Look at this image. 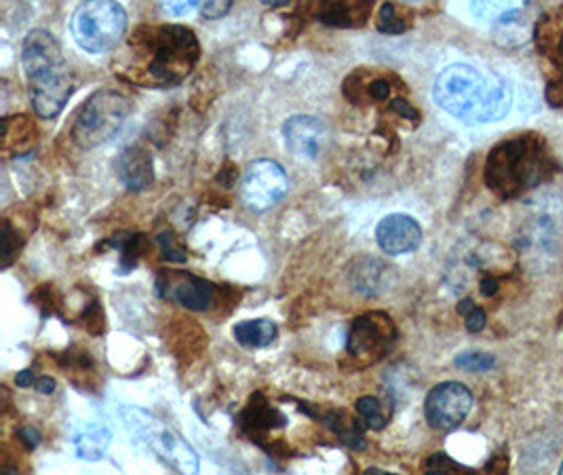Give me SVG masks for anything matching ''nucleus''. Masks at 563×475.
Segmentation results:
<instances>
[{
  "instance_id": "aec40b11",
  "label": "nucleus",
  "mask_w": 563,
  "mask_h": 475,
  "mask_svg": "<svg viewBox=\"0 0 563 475\" xmlns=\"http://www.w3.org/2000/svg\"><path fill=\"white\" fill-rule=\"evenodd\" d=\"M232 334H234V338H237V343H241L243 346H250V349H262V346L274 343V338H277V334H279V327L272 319H264V317L245 319L234 325Z\"/></svg>"
},
{
  "instance_id": "58836bf2",
  "label": "nucleus",
  "mask_w": 563,
  "mask_h": 475,
  "mask_svg": "<svg viewBox=\"0 0 563 475\" xmlns=\"http://www.w3.org/2000/svg\"><path fill=\"white\" fill-rule=\"evenodd\" d=\"M266 6H285L290 0H262Z\"/></svg>"
},
{
  "instance_id": "0eeeda50",
  "label": "nucleus",
  "mask_w": 563,
  "mask_h": 475,
  "mask_svg": "<svg viewBox=\"0 0 563 475\" xmlns=\"http://www.w3.org/2000/svg\"><path fill=\"white\" fill-rule=\"evenodd\" d=\"M131 112V102L118 91L104 89L89 98L72 127V138L80 149H97L117 136Z\"/></svg>"
},
{
  "instance_id": "f3484780",
  "label": "nucleus",
  "mask_w": 563,
  "mask_h": 475,
  "mask_svg": "<svg viewBox=\"0 0 563 475\" xmlns=\"http://www.w3.org/2000/svg\"><path fill=\"white\" fill-rule=\"evenodd\" d=\"M36 142V127L28 117H6L3 120V150L6 155H22Z\"/></svg>"
},
{
  "instance_id": "7ed1b4c3",
  "label": "nucleus",
  "mask_w": 563,
  "mask_h": 475,
  "mask_svg": "<svg viewBox=\"0 0 563 475\" xmlns=\"http://www.w3.org/2000/svg\"><path fill=\"white\" fill-rule=\"evenodd\" d=\"M22 64L32 108L40 119L59 117L72 93V78L57 38L46 30H32L24 40Z\"/></svg>"
},
{
  "instance_id": "7c9ffc66",
  "label": "nucleus",
  "mask_w": 563,
  "mask_h": 475,
  "mask_svg": "<svg viewBox=\"0 0 563 475\" xmlns=\"http://www.w3.org/2000/svg\"><path fill=\"white\" fill-rule=\"evenodd\" d=\"M232 0H200V11L207 19H220L226 15Z\"/></svg>"
},
{
  "instance_id": "ddd939ff",
  "label": "nucleus",
  "mask_w": 563,
  "mask_h": 475,
  "mask_svg": "<svg viewBox=\"0 0 563 475\" xmlns=\"http://www.w3.org/2000/svg\"><path fill=\"white\" fill-rule=\"evenodd\" d=\"M374 0H319L317 19L332 28H361L372 17Z\"/></svg>"
},
{
  "instance_id": "4be33fe9",
  "label": "nucleus",
  "mask_w": 563,
  "mask_h": 475,
  "mask_svg": "<svg viewBox=\"0 0 563 475\" xmlns=\"http://www.w3.org/2000/svg\"><path fill=\"white\" fill-rule=\"evenodd\" d=\"M287 423V418L281 414L277 408H271L262 401V404H258V401H251V406L247 408L243 414V425L247 429H251L253 433L256 431H268L274 429V427H283Z\"/></svg>"
},
{
  "instance_id": "9b49d317",
  "label": "nucleus",
  "mask_w": 563,
  "mask_h": 475,
  "mask_svg": "<svg viewBox=\"0 0 563 475\" xmlns=\"http://www.w3.org/2000/svg\"><path fill=\"white\" fill-rule=\"evenodd\" d=\"M283 138L287 149L302 159H319L330 142V129L323 120L308 115H296L285 120Z\"/></svg>"
},
{
  "instance_id": "39448f33",
  "label": "nucleus",
  "mask_w": 563,
  "mask_h": 475,
  "mask_svg": "<svg viewBox=\"0 0 563 475\" xmlns=\"http://www.w3.org/2000/svg\"><path fill=\"white\" fill-rule=\"evenodd\" d=\"M120 418L133 439L157 457L160 463L178 473H199V454L176 429L136 406L120 408Z\"/></svg>"
},
{
  "instance_id": "4468645a",
  "label": "nucleus",
  "mask_w": 563,
  "mask_h": 475,
  "mask_svg": "<svg viewBox=\"0 0 563 475\" xmlns=\"http://www.w3.org/2000/svg\"><path fill=\"white\" fill-rule=\"evenodd\" d=\"M117 171L120 182L131 191L148 189L154 180V163L150 152L142 146H129L118 157Z\"/></svg>"
},
{
  "instance_id": "c756f323",
  "label": "nucleus",
  "mask_w": 563,
  "mask_h": 475,
  "mask_svg": "<svg viewBox=\"0 0 563 475\" xmlns=\"http://www.w3.org/2000/svg\"><path fill=\"white\" fill-rule=\"evenodd\" d=\"M426 471L428 473H452V471H462V467L447 457L445 452L433 454L431 459L426 460Z\"/></svg>"
},
{
  "instance_id": "423d86ee",
  "label": "nucleus",
  "mask_w": 563,
  "mask_h": 475,
  "mask_svg": "<svg viewBox=\"0 0 563 475\" xmlns=\"http://www.w3.org/2000/svg\"><path fill=\"white\" fill-rule=\"evenodd\" d=\"M72 36L80 49L106 53L114 49L127 30V13L114 0H85L72 15Z\"/></svg>"
},
{
  "instance_id": "473e14b6",
  "label": "nucleus",
  "mask_w": 563,
  "mask_h": 475,
  "mask_svg": "<svg viewBox=\"0 0 563 475\" xmlns=\"http://www.w3.org/2000/svg\"><path fill=\"white\" fill-rule=\"evenodd\" d=\"M465 319H466V330L473 334H477L486 327V313L484 309H479V306H473V309L465 315Z\"/></svg>"
},
{
  "instance_id": "72a5a7b5",
  "label": "nucleus",
  "mask_w": 563,
  "mask_h": 475,
  "mask_svg": "<svg viewBox=\"0 0 563 475\" xmlns=\"http://www.w3.org/2000/svg\"><path fill=\"white\" fill-rule=\"evenodd\" d=\"M391 110L393 112H397L399 117H404V119H418L420 115H418V110L414 108V106L407 102V99H404V98H394L393 102H391Z\"/></svg>"
},
{
  "instance_id": "f03ea898",
  "label": "nucleus",
  "mask_w": 563,
  "mask_h": 475,
  "mask_svg": "<svg viewBox=\"0 0 563 475\" xmlns=\"http://www.w3.org/2000/svg\"><path fill=\"white\" fill-rule=\"evenodd\" d=\"M433 98L439 108L466 123H494L508 115L513 87L498 75H484L466 64H454L435 80Z\"/></svg>"
},
{
  "instance_id": "ea45409f",
  "label": "nucleus",
  "mask_w": 563,
  "mask_h": 475,
  "mask_svg": "<svg viewBox=\"0 0 563 475\" xmlns=\"http://www.w3.org/2000/svg\"><path fill=\"white\" fill-rule=\"evenodd\" d=\"M559 473H563V463H561V467H559Z\"/></svg>"
},
{
  "instance_id": "c9c22d12",
  "label": "nucleus",
  "mask_w": 563,
  "mask_h": 475,
  "mask_svg": "<svg viewBox=\"0 0 563 475\" xmlns=\"http://www.w3.org/2000/svg\"><path fill=\"white\" fill-rule=\"evenodd\" d=\"M35 389L38 393H45V396H51V393L56 391V380L51 377H40L35 380Z\"/></svg>"
},
{
  "instance_id": "f257e3e1",
  "label": "nucleus",
  "mask_w": 563,
  "mask_h": 475,
  "mask_svg": "<svg viewBox=\"0 0 563 475\" xmlns=\"http://www.w3.org/2000/svg\"><path fill=\"white\" fill-rule=\"evenodd\" d=\"M129 72L144 87H176L199 62V40L186 26H142L129 40Z\"/></svg>"
},
{
  "instance_id": "4c0bfd02",
  "label": "nucleus",
  "mask_w": 563,
  "mask_h": 475,
  "mask_svg": "<svg viewBox=\"0 0 563 475\" xmlns=\"http://www.w3.org/2000/svg\"><path fill=\"white\" fill-rule=\"evenodd\" d=\"M479 285H481V294H484V296H494V294L498 292V281H496L494 277H484Z\"/></svg>"
},
{
  "instance_id": "9d476101",
  "label": "nucleus",
  "mask_w": 563,
  "mask_h": 475,
  "mask_svg": "<svg viewBox=\"0 0 563 475\" xmlns=\"http://www.w3.org/2000/svg\"><path fill=\"white\" fill-rule=\"evenodd\" d=\"M473 408V393L466 385L447 380L433 387L425 401L426 423L437 431H454L465 423Z\"/></svg>"
},
{
  "instance_id": "dca6fc26",
  "label": "nucleus",
  "mask_w": 563,
  "mask_h": 475,
  "mask_svg": "<svg viewBox=\"0 0 563 475\" xmlns=\"http://www.w3.org/2000/svg\"><path fill=\"white\" fill-rule=\"evenodd\" d=\"M112 441V431L104 423L85 425L75 436V452L80 460H99L104 459Z\"/></svg>"
},
{
  "instance_id": "20e7f679",
  "label": "nucleus",
  "mask_w": 563,
  "mask_h": 475,
  "mask_svg": "<svg viewBox=\"0 0 563 475\" xmlns=\"http://www.w3.org/2000/svg\"><path fill=\"white\" fill-rule=\"evenodd\" d=\"M548 173L547 146L534 133L507 139L489 152L486 184L502 199H515L540 184Z\"/></svg>"
},
{
  "instance_id": "e433bc0d",
  "label": "nucleus",
  "mask_w": 563,
  "mask_h": 475,
  "mask_svg": "<svg viewBox=\"0 0 563 475\" xmlns=\"http://www.w3.org/2000/svg\"><path fill=\"white\" fill-rule=\"evenodd\" d=\"M35 374H32V370H22L17 372L15 377V385L22 387V389H26V387H35Z\"/></svg>"
},
{
  "instance_id": "b1692460",
  "label": "nucleus",
  "mask_w": 563,
  "mask_h": 475,
  "mask_svg": "<svg viewBox=\"0 0 563 475\" xmlns=\"http://www.w3.org/2000/svg\"><path fill=\"white\" fill-rule=\"evenodd\" d=\"M325 423L342 441H344L346 446L354 448V450H363V448L367 446L363 433H361L359 427L354 425L357 420L353 423V420H346L344 417H342L340 412H330L325 417Z\"/></svg>"
},
{
  "instance_id": "5701e85b",
  "label": "nucleus",
  "mask_w": 563,
  "mask_h": 475,
  "mask_svg": "<svg viewBox=\"0 0 563 475\" xmlns=\"http://www.w3.org/2000/svg\"><path fill=\"white\" fill-rule=\"evenodd\" d=\"M354 410L359 412L361 420H363L370 429H375V431L384 429V427L388 425V420H391V406L372 396L359 398L357 404H354Z\"/></svg>"
},
{
  "instance_id": "412c9836",
  "label": "nucleus",
  "mask_w": 563,
  "mask_h": 475,
  "mask_svg": "<svg viewBox=\"0 0 563 475\" xmlns=\"http://www.w3.org/2000/svg\"><path fill=\"white\" fill-rule=\"evenodd\" d=\"M384 273L386 269L378 260L363 258L353 266L351 281L354 290L363 294V296H375L382 290V284H384Z\"/></svg>"
},
{
  "instance_id": "bb28decb",
  "label": "nucleus",
  "mask_w": 563,
  "mask_h": 475,
  "mask_svg": "<svg viewBox=\"0 0 563 475\" xmlns=\"http://www.w3.org/2000/svg\"><path fill=\"white\" fill-rule=\"evenodd\" d=\"M378 30L384 32V35H404L407 30V22L399 15L397 6L393 3H384L378 13Z\"/></svg>"
},
{
  "instance_id": "393cba45",
  "label": "nucleus",
  "mask_w": 563,
  "mask_h": 475,
  "mask_svg": "<svg viewBox=\"0 0 563 475\" xmlns=\"http://www.w3.org/2000/svg\"><path fill=\"white\" fill-rule=\"evenodd\" d=\"M513 9V0H471L473 15L481 22H496Z\"/></svg>"
},
{
  "instance_id": "f704fd0d",
  "label": "nucleus",
  "mask_w": 563,
  "mask_h": 475,
  "mask_svg": "<svg viewBox=\"0 0 563 475\" xmlns=\"http://www.w3.org/2000/svg\"><path fill=\"white\" fill-rule=\"evenodd\" d=\"M17 438L24 441L28 450H35V448L40 444V433L35 429V427H22V429L17 431Z\"/></svg>"
},
{
  "instance_id": "2f4dec72",
  "label": "nucleus",
  "mask_w": 563,
  "mask_h": 475,
  "mask_svg": "<svg viewBox=\"0 0 563 475\" xmlns=\"http://www.w3.org/2000/svg\"><path fill=\"white\" fill-rule=\"evenodd\" d=\"M197 5H200V0H163V9L169 15H186Z\"/></svg>"
},
{
  "instance_id": "a211bd4d",
  "label": "nucleus",
  "mask_w": 563,
  "mask_h": 475,
  "mask_svg": "<svg viewBox=\"0 0 563 475\" xmlns=\"http://www.w3.org/2000/svg\"><path fill=\"white\" fill-rule=\"evenodd\" d=\"M529 24L526 22L524 13L517 9L507 11L505 15L494 22V40L496 45L505 46V49H517L524 43H527Z\"/></svg>"
},
{
  "instance_id": "c85d7f7f",
  "label": "nucleus",
  "mask_w": 563,
  "mask_h": 475,
  "mask_svg": "<svg viewBox=\"0 0 563 475\" xmlns=\"http://www.w3.org/2000/svg\"><path fill=\"white\" fill-rule=\"evenodd\" d=\"M142 241V237H118L117 239V247H120V269L123 273H129V269H133L138 263V243Z\"/></svg>"
},
{
  "instance_id": "6e6552de",
  "label": "nucleus",
  "mask_w": 563,
  "mask_h": 475,
  "mask_svg": "<svg viewBox=\"0 0 563 475\" xmlns=\"http://www.w3.org/2000/svg\"><path fill=\"white\" fill-rule=\"evenodd\" d=\"M394 338H397V330L391 317L384 313H367L353 321L346 351L353 359L374 364L393 349Z\"/></svg>"
},
{
  "instance_id": "cd10ccee",
  "label": "nucleus",
  "mask_w": 563,
  "mask_h": 475,
  "mask_svg": "<svg viewBox=\"0 0 563 475\" xmlns=\"http://www.w3.org/2000/svg\"><path fill=\"white\" fill-rule=\"evenodd\" d=\"M157 243L160 247V253H163L165 263H178V264L186 263L188 253H186L184 247L178 243L176 237H173L171 232H163V235H159Z\"/></svg>"
},
{
  "instance_id": "a878e982",
  "label": "nucleus",
  "mask_w": 563,
  "mask_h": 475,
  "mask_svg": "<svg viewBox=\"0 0 563 475\" xmlns=\"http://www.w3.org/2000/svg\"><path fill=\"white\" fill-rule=\"evenodd\" d=\"M454 366L466 372H487L496 366V359L494 356H489V353L465 351V353H460V356H456Z\"/></svg>"
},
{
  "instance_id": "1a4fd4ad",
  "label": "nucleus",
  "mask_w": 563,
  "mask_h": 475,
  "mask_svg": "<svg viewBox=\"0 0 563 475\" xmlns=\"http://www.w3.org/2000/svg\"><path fill=\"white\" fill-rule=\"evenodd\" d=\"M290 191V178L283 171V167L274 163L271 159H260L245 170L243 184V201L253 212H266L279 203Z\"/></svg>"
},
{
  "instance_id": "2eb2a0df",
  "label": "nucleus",
  "mask_w": 563,
  "mask_h": 475,
  "mask_svg": "<svg viewBox=\"0 0 563 475\" xmlns=\"http://www.w3.org/2000/svg\"><path fill=\"white\" fill-rule=\"evenodd\" d=\"M171 298L190 311H207L213 303V285L194 275L179 277L171 287Z\"/></svg>"
},
{
  "instance_id": "f8f14e48",
  "label": "nucleus",
  "mask_w": 563,
  "mask_h": 475,
  "mask_svg": "<svg viewBox=\"0 0 563 475\" xmlns=\"http://www.w3.org/2000/svg\"><path fill=\"white\" fill-rule=\"evenodd\" d=\"M375 241L380 250L388 256H404L412 253L422 243V226L405 213H391L382 218L375 229Z\"/></svg>"
},
{
  "instance_id": "6ab92c4d",
  "label": "nucleus",
  "mask_w": 563,
  "mask_h": 475,
  "mask_svg": "<svg viewBox=\"0 0 563 475\" xmlns=\"http://www.w3.org/2000/svg\"><path fill=\"white\" fill-rule=\"evenodd\" d=\"M536 36H538L542 53L553 64V68L559 72L563 83V15L542 19L538 30H536Z\"/></svg>"
}]
</instances>
